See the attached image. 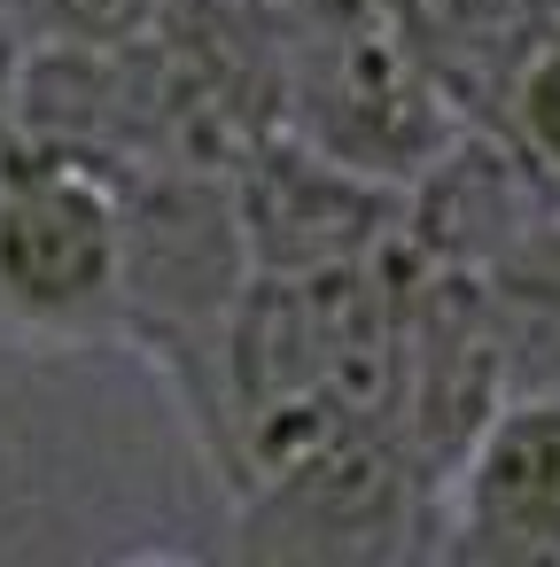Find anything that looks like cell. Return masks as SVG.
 Masks as SVG:
<instances>
[{
  "label": "cell",
  "mask_w": 560,
  "mask_h": 567,
  "mask_svg": "<svg viewBox=\"0 0 560 567\" xmlns=\"http://www.w3.org/2000/svg\"><path fill=\"white\" fill-rule=\"evenodd\" d=\"M0 319L40 342L125 334V164L79 141H0Z\"/></svg>",
  "instance_id": "cell-1"
},
{
  "label": "cell",
  "mask_w": 560,
  "mask_h": 567,
  "mask_svg": "<svg viewBox=\"0 0 560 567\" xmlns=\"http://www.w3.org/2000/svg\"><path fill=\"white\" fill-rule=\"evenodd\" d=\"M436 474L397 420H350L234 497V559L257 567H389L428 559Z\"/></svg>",
  "instance_id": "cell-2"
},
{
  "label": "cell",
  "mask_w": 560,
  "mask_h": 567,
  "mask_svg": "<svg viewBox=\"0 0 560 567\" xmlns=\"http://www.w3.org/2000/svg\"><path fill=\"white\" fill-rule=\"evenodd\" d=\"M288 133L319 141L327 156L413 187L444 148H451V102L444 86L420 71V55L374 24V17H327L312 24L304 63L288 71Z\"/></svg>",
  "instance_id": "cell-3"
},
{
  "label": "cell",
  "mask_w": 560,
  "mask_h": 567,
  "mask_svg": "<svg viewBox=\"0 0 560 567\" xmlns=\"http://www.w3.org/2000/svg\"><path fill=\"white\" fill-rule=\"evenodd\" d=\"M226 179H234L250 272H335L381 257L405 234V187L327 156L288 125H265Z\"/></svg>",
  "instance_id": "cell-4"
},
{
  "label": "cell",
  "mask_w": 560,
  "mask_h": 567,
  "mask_svg": "<svg viewBox=\"0 0 560 567\" xmlns=\"http://www.w3.org/2000/svg\"><path fill=\"white\" fill-rule=\"evenodd\" d=\"M428 559L560 567V389H513L436 489Z\"/></svg>",
  "instance_id": "cell-5"
},
{
  "label": "cell",
  "mask_w": 560,
  "mask_h": 567,
  "mask_svg": "<svg viewBox=\"0 0 560 567\" xmlns=\"http://www.w3.org/2000/svg\"><path fill=\"white\" fill-rule=\"evenodd\" d=\"M482 296L498 319L506 381L513 389H560V203H544L482 265Z\"/></svg>",
  "instance_id": "cell-6"
},
{
  "label": "cell",
  "mask_w": 560,
  "mask_h": 567,
  "mask_svg": "<svg viewBox=\"0 0 560 567\" xmlns=\"http://www.w3.org/2000/svg\"><path fill=\"white\" fill-rule=\"evenodd\" d=\"M498 117H506V141H513L544 179H560V32L537 40V48L506 71Z\"/></svg>",
  "instance_id": "cell-7"
}]
</instances>
